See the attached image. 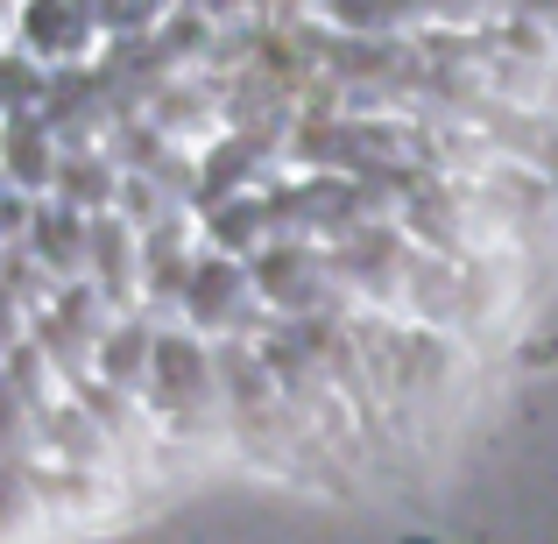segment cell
I'll use <instances>...</instances> for the list:
<instances>
[{
  "instance_id": "7a4b0ae2",
  "label": "cell",
  "mask_w": 558,
  "mask_h": 544,
  "mask_svg": "<svg viewBox=\"0 0 558 544\" xmlns=\"http://www.w3.org/2000/svg\"><path fill=\"white\" fill-rule=\"evenodd\" d=\"M255 304H262V290H255V276H247V262L213 255V262L191 269V290H184L191 333H227V340H247Z\"/></svg>"
},
{
  "instance_id": "6da1fadb",
  "label": "cell",
  "mask_w": 558,
  "mask_h": 544,
  "mask_svg": "<svg viewBox=\"0 0 558 544\" xmlns=\"http://www.w3.org/2000/svg\"><path fill=\"white\" fill-rule=\"evenodd\" d=\"M149 403L163 410L178 432L213 424V410H227V389H219V347H205L198 333H163V340H156Z\"/></svg>"
}]
</instances>
